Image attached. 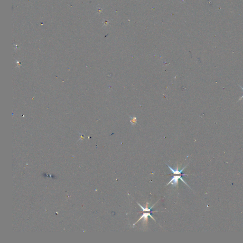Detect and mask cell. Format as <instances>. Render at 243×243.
I'll use <instances>...</instances> for the list:
<instances>
[{
	"mask_svg": "<svg viewBox=\"0 0 243 243\" xmlns=\"http://www.w3.org/2000/svg\"><path fill=\"white\" fill-rule=\"evenodd\" d=\"M167 166H168V168L170 169V171H171L172 173H173V174H177V175H183V176H185V175H187H187H186V174H181L182 172L184 170V169L185 168H186L187 165H186L185 167H184L183 168H182V169L181 170H178V165H177V168H176L175 169H173V168H172L171 167H170V166H169V165H167Z\"/></svg>",
	"mask_w": 243,
	"mask_h": 243,
	"instance_id": "cell-2",
	"label": "cell"
},
{
	"mask_svg": "<svg viewBox=\"0 0 243 243\" xmlns=\"http://www.w3.org/2000/svg\"><path fill=\"white\" fill-rule=\"evenodd\" d=\"M178 179H181V181H182L183 182V183H184L185 184H186L187 186H188V187H189V186L187 185V183L183 180V179L182 178H181V176H173V177L171 178V179L170 180V181L168 183V184H167V185H168L169 184H171L172 185H173L174 187H176L177 186H178Z\"/></svg>",
	"mask_w": 243,
	"mask_h": 243,
	"instance_id": "cell-1",
	"label": "cell"
},
{
	"mask_svg": "<svg viewBox=\"0 0 243 243\" xmlns=\"http://www.w3.org/2000/svg\"><path fill=\"white\" fill-rule=\"evenodd\" d=\"M239 87H240L241 88V89H242L243 90V87H242V86H241V85H239ZM243 98V95H242V96H241V97H240V98H239V100H238V101H241V100H242V99Z\"/></svg>",
	"mask_w": 243,
	"mask_h": 243,
	"instance_id": "cell-6",
	"label": "cell"
},
{
	"mask_svg": "<svg viewBox=\"0 0 243 243\" xmlns=\"http://www.w3.org/2000/svg\"><path fill=\"white\" fill-rule=\"evenodd\" d=\"M137 204H138L139 205V206H140V207L141 208V209H142V211H143V212H151V209L153 207V206H154V205H155V204H156V203H155V204H154V205H153L152 206H151L150 207V208H148V203H147V205H146V207H143L142 206H141V205H140V204L139 203H137Z\"/></svg>",
	"mask_w": 243,
	"mask_h": 243,
	"instance_id": "cell-4",
	"label": "cell"
},
{
	"mask_svg": "<svg viewBox=\"0 0 243 243\" xmlns=\"http://www.w3.org/2000/svg\"><path fill=\"white\" fill-rule=\"evenodd\" d=\"M148 216H150V217L151 218H152V219H153L155 221H156V220H155V219H154V218L153 216H152V215H151L150 213H143V214H142V215L141 216V217H140V218H139V219L137 220V221L136 222H135V223H134V224H133V225H135L137 223H138V222L140 220V219H141L142 218H143V219L144 221H146H146H147V219H148Z\"/></svg>",
	"mask_w": 243,
	"mask_h": 243,
	"instance_id": "cell-3",
	"label": "cell"
},
{
	"mask_svg": "<svg viewBox=\"0 0 243 243\" xmlns=\"http://www.w3.org/2000/svg\"><path fill=\"white\" fill-rule=\"evenodd\" d=\"M130 122H131V124L132 125H135L136 122H137V119L135 117H131V120H130Z\"/></svg>",
	"mask_w": 243,
	"mask_h": 243,
	"instance_id": "cell-5",
	"label": "cell"
}]
</instances>
